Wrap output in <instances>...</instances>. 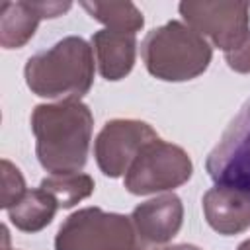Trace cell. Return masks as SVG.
Returning <instances> with one entry per match:
<instances>
[{
    "label": "cell",
    "instance_id": "ba28073f",
    "mask_svg": "<svg viewBox=\"0 0 250 250\" xmlns=\"http://www.w3.org/2000/svg\"><path fill=\"white\" fill-rule=\"evenodd\" d=\"M158 139L156 131L139 119H111L96 137L94 156L98 168L107 178L125 176L141 148Z\"/></svg>",
    "mask_w": 250,
    "mask_h": 250
},
{
    "label": "cell",
    "instance_id": "5b68a950",
    "mask_svg": "<svg viewBox=\"0 0 250 250\" xmlns=\"http://www.w3.org/2000/svg\"><path fill=\"white\" fill-rule=\"evenodd\" d=\"M193 174L189 154L160 137L146 143L123 176V186L133 195L160 193L186 184Z\"/></svg>",
    "mask_w": 250,
    "mask_h": 250
},
{
    "label": "cell",
    "instance_id": "7a4b0ae2",
    "mask_svg": "<svg viewBox=\"0 0 250 250\" xmlns=\"http://www.w3.org/2000/svg\"><path fill=\"white\" fill-rule=\"evenodd\" d=\"M94 51L78 35H68L53 47L27 59L23 76L27 88L47 100H80L94 84Z\"/></svg>",
    "mask_w": 250,
    "mask_h": 250
},
{
    "label": "cell",
    "instance_id": "8992f818",
    "mask_svg": "<svg viewBox=\"0 0 250 250\" xmlns=\"http://www.w3.org/2000/svg\"><path fill=\"white\" fill-rule=\"evenodd\" d=\"M184 21L199 35L211 39L223 55L238 49L250 37V8L242 2H193L178 6Z\"/></svg>",
    "mask_w": 250,
    "mask_h": 250
},
{
    "label": "cell",
    "instance_id": "e0dca14e",
    "mask_svg": "<svg viewBox=\"0 0 250 250\" xmlns=\"http://www.w3.org/2000/svg\"><path fill=\"white\" fill-rule=\"evenodd\" d=\"M225 61L230 70L240 72V74H250V37L234 51L225 55Z\"/></svg>",
    "mask_w": 250,
    "mask_h": 250
},
{
    "label": "cell",
    "instance_id": "d6986e66",
    "mask_svg": "<svg viewBox=\"0 0 250 250\" xmlns=\"http://www.w3.org/2000/svg\"><path fill=\"white\" fill-rule=\"evenodd\" d=\"M236 250H250V238H248V240H244V242H240Z\"/></svg>",
    "mask_w": 250,
    "mask_h": 250
},
{
    "label": "cell",
    "instance_id": "277c9868",
    "mask_svg": "<svg viewBox=\"0 0 250 250\" xmlns=\"http://www.w3.org/2000/svg\"><path fill=\"white\" fill-rule=\"evenodd\" d=\"M55 250H148L131 217L84 207L68 215L57 230Z\"/></svg>",
    "mask_w": 250,
    "mask_h": 250
},
{
    "label": "cell",
    "instance_id": "9c48e42d",
    "mask_svg": "<svg viewBox=\"0 0 250 250\" xmlns=\"http://www.w3.org/2000/svg\"><path fill=\"white\" fill-rule=\"evenodd\" d=\"M131 223L141 242L152 250L170 242L182 229L184 205L176 193H162L145 203H139L131 213Z\"/></svg>",
    "mask_w": 250,
    "mask_h": 250
},
{
    "label": "cell",
    "instance_id": "9a60e30c",
    "mask_svg": "<svg viewBox=\"0 0 250 250\" xmlns=\"http://www.w3.org/2000/svg\"><path fill=\"white\" fill-rule=\"evenodd\" d=\"M39 188L49 191L57 199L61 209H70L82 199L90 197L94 193L96 184L92 176L74 172V174H51L41 180Z\"/></svg>",
    "mask_w": 250,
    "mask_h": 250
},
{
    "label": "cell",
    "instance_id": "3957f363",
    "mask_svg": "<svg viewBox=\"0 0 250 250\" xmlns=\"http://www.w3.org/2000/svg\"><path fill=\"white\" fill-rule=\"evenodd\" d=\"M146 70L164 82L193 80L207 70L213 59L209 41L186 21H166L146 33L141 43Z\"/></svg>",
    "mask_w": 250,
    "mask_h": 250
},
{
    "label": "cell",
    "instance_id": "30bf717a",
    "mask_svg": "<svg viewBox=\"0 0 250 250\" xmlns=\"http://www.w3.org/2000/svg\"><path fill=\"white\" fill-rule=\"evenodd\" d=\"M203 215L215 232L223 236L240 234L250 229V193L215 186L203 195Z\"/></svg>",
    "mask_w": 250,
    "mask_h": 250
},
{
    "label": "cell",
    "instance_id": "ac0fdd59",
    "mask_svg": "<svg viewBox=\"0 0 250 250\" xmlns=\"http://www.w3.org/2000/svg\"><path fill=\"white\" fill-rule=\"evenodd\" d=\"M162 250H201V248L195 244H174V246H166Z\"/></svg>",
    "mask_w": 250,
    "mask_h": 250
},
{
    "label": "cell",
    "instance_id": "2e32d148",
    "mask_svg": "<svg viewBox=\"0 0 250 250\" xmlns=\"http://www.w3.org/2000/svg\"><path fill=\"white\" fill-rule=\"evenodd\" d=\"M25 180L16 164H12L8 158H2V209L14 207L23 195H25Z\"/></svg>",
    "mask_w": 250,
    "mask_h": 250
},
{
    "label": "cell",
    "instance_id": "ffe728a7",
    "mask_svg": "<svg viewBox=\"0 0 250 250\" xmlns=\"http://www.w3.org/2000/svg\"><path fill=\"white\" fill-rule=\"evenodd\" d=\"M4 250H10V248H4Z\"/></svg>",
    "mask_w": 250,
    "mask_h": 250
},
{
    "label": "cell",
    "instance_id": "4fadbf2b",
    "mask_svg": "<svg viewBox=\"0 0 250 250\" xmlns=\"http://www.w3.org/2000/svg\"><path fill=\"white\" fill-rule=\"evenodd\" d=\"M59 209L61 207L57 199L49 191H45L43 188H35L27 189L25 195L14 207L8 209V219L18 230L33 234L43 230L53 221Z\"/></svg>",
    "mask_w": 250,
    "mask_h": 250
},
{
    "label": "cell",
    "instance_id": "6da1fadb",
    "mask_svg": "<svg viewBox=\"0 0 250 250\" xmlns=\"http://www.w3.org/2000/svg\"><path fill=\"white\" fill-rule=\"evenodd\" d=\"M94 115L80 100L35 105L31 131L39 164L51 174H74L86 166Z\"/></svg>",
    "mask_w": 250,
    "mask_h": 250
},
{
    "label": "cell",
    "instance_id": "8fae6325",
    "mask_svg": "<svg viewBox=\"0 0 250 250\" xmlns=\"http://www.w3.org/2000/svg\"><path fill=\"white\" fill-rule=\"evenodd\" d=\"M92 47L98 70L105 80H121L133 70L137 57V37L133 33L100 29L92 35Z\"/></svg>",
    "mask_w": 250,
    "mask_h": 250
},
{
    "label": "cell",
    "instance_id": "5bb4252c",
    "mask_svg": "<svg viewBox=\"0 0 250 250\" xmlns=\"http://www.w3.org/2000/svg\"><path fill=\"white\" fill-rule=\"evenodd\" d=\"M82 8L111 31L137 35L145 25L143 12L133 2H82Z\"/></svg>",
    "mask_w": 250,
    "mask_h": 250
},
{
    "label": "cell",
    "instance_id": "52a82bcc",
    "mask_svg": "<svg viewBox=\"0 0 250 250\" xmlns=\"http://www.w3.org/2000/svg\"><path fill=\"white\" fill-rule=\"evenodd\" d=\"M205 170L217 186H229L250 193V98L209 152Z\"/></svg>",
    "mask_w": 250,
    "mask_h": 250
},
{
    "label": "cell",
    "instance_id": "7c38bea8",
    "mask_svg": "<svg viewBox=\"0 0 250 250\" xmlns=\"http://www.w3.org/2000/svg\"><path fill=\"white\" fill-rule=\"evenodd\" d=\"M43 20L35 2H2L0 6V45L21 49L37 31Z\"/></svg>",
    "mask_w": 250,
    "mask_h": 250
}]
</instances>
